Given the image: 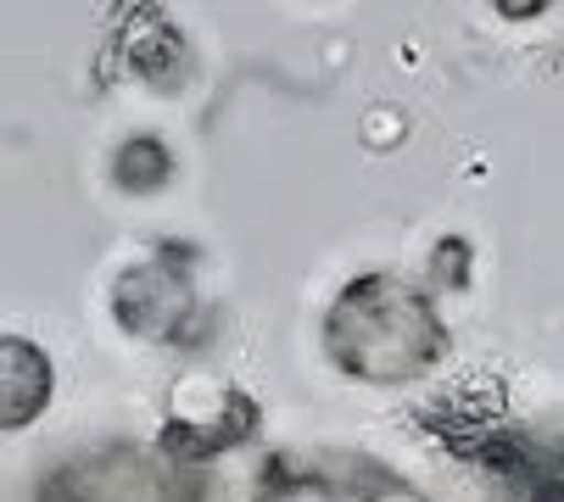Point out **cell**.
<instances>
[{
    "label": "cell",
    "instance_id": "277c9868",
    "mask_svg": "<svg viewBox=\"0 0 564 502\" xmlns=\"http://www.w3.org/2000/svg\"><path fill=\"white\" fill-rule=\"evenodd\" d=\"M51 391H56V363L34 341H23V335H7L0 341V402H7L0 418H7V430L34 425L51 402Z\"/></svg>",
    "mask_w": 564,
    "mask_h": 502
},
{
    "label": "cell",
    "instance_id": "8992f818",
    "mask_svg": "<svg viewBox=\"0 0 564 502\" xmlns=\"http://www.w3.org/2000/svg\"><path fill=\"white\" fill-rule=\"evenodd\" d=\"M107 174H112V185L123 196H156V190H169V179H174V151L156 134H123L112 145Z\"/></svg>",
    "mask_w": 564,
    "mask_h": 502
},
{
    "label": "cell",
    "instance_id": "ba28073f",
    "mask_svg": "<svg viewBox=\"0 0 564 502\" xmlns=\"http://www.w3.org/2000/svg\"><path fill=\"white\" fill-rule=\"evenodd\" d=\"M547 12H553V0H498V18H509V23H536Z\"/></svg>",
    "mask_w": 564,
    "mask_h": 502
},
{
    "label": "cell",
    "instance_id": "6da1fadb",
    "mask_svg": "<svg viewBox=\"0 0 564 502\" xmlns=\"http://www.w3.org/2000/svg\"><path fill=\"white\" fill-rule=\"evenodd\" d=\"M325 352L347 380L402 385L447 358V324L436 318L431 296H420V285L397 274H358L330 302Z\"/></svg>",
    "mask_w": 564,
    "mask_h": 502
},
{
    "label": "cell",
    "instance_id": "7a4b0ae2",
    "mask_svg": "<svg viewBox=\"0 0 564 502\" xmlns=\"http://www.w3.org/2000/svg\"><path fill=\"white\" fill-rule=\"evenodd\" d=\"M258 430V402L235 391L218 374H185L169 391V418H163V447L174 458H213Z\"/></svg>",
    "mask_w": 564,
    "mask_h": 502
},
{
    "label": "cell",
    "instance_id": "52a82bcc",
    "mask_svg": "<svg viewBox=\"0 0 564 502\" xmlns=\"http://www.w3.org/2000/svg\"><path fill=\"white\" fill-rule=\"evenodd\" d=\"M431 285L436 291H464L469 285V269H475V245L464 240V234H442L436 245H431Z\"/></svg>",
    "mask_w": 564,
    "mask_h": 502
},
{
    "label": "cell",
    "instance_id": "3957f363",
    "mask_svg": "<svg viewBox=\"0 0 564 502\" xmlns=\"http://www.w3.org/2000/svg\"><path fill=\"white\" fill-rule=\"evenodd\" d=\"M196 313H202L196 291H191L185 269H174L169 258L134 263L112 280V318L134 341H191Z\"/></svg>",
    "mask_w": 564,
    "mask_h": 502
},
{
    "label": "cell",
    "instance_id": "5b68a950",
    "mask_svg": "<svg viewBox=\"0 0 564 502\" xmlns=\"http://www.w3.org/2000/svg\"><path fill=\"white\" fill-rule=\"evenodd\" d=\"M123 62H129L134 78L156 84V90H174V84L191 73V45H185V34H180L163 12L145 7V12H134V23L123 29Z\"/></svg>",
    "mask_w": 564,
    "mask_h": 502
}]
</instances>
